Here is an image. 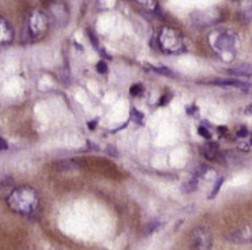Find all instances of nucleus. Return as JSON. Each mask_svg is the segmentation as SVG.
<instances>
[{
    "instance_id": "nucleus-8",
    "label": "nucleus",
    "mask_w": 252,
    "mask_h": 250,
    "mask_svg": "<svg viewBox=\"0 0 252 250\" xmlns=\"http://www.w3.org/2000/svg\"><path fill=\"white\" fill-rule=\"evenodd\" d=\"M232 74H237V75H243V76H252V65L250 64H243L236 67L233 70H230Z\"/></svg>"
},
{
    "instance_id": "nucleus-7",
    "label": "nucleus",
    "mask_w": 252,
    "mask_h": 250,
    "mask_svg": "<svg viewBox=\"0 0 252 250\" xmlns=\"http://www.w3.org/2000/svg\"><path fill=\"white\" fill-rule=\"evenodd\" d=\"M218 144L217 143H207V144L203 147V155H205L207 159H216L218 155Z\"/></svg>"
},
{
    "instance_id": "nucleus-9",
    "label": "nucleus",
    "mask_w": 252,
    "mask_h": 250,
    "mask_svg": "<svg viewBox=\"0 0 252 250\" xmlns=\"http://www.w3.org/2000/svg\"><path fill=\"white\" fill-rule=\"evenodd\" d=\"M222 182H223V178H220V180H218V182L216 184V186H214V189H213V193L210 194V198H213L216 194H217V192L220 191V188H221V185H222Z\"/></svg>"
},
{
    "instance_id": "nucleus-3",
    "label": "nucleus",
    "mask_w": 252,
    "mask_h": 250,
    "mask_svg": "<svg viewBox=\"0 0 252 250\" xmlns=\"http://www.w3.org/2000/svg\"><path fill=\"white\" fill-rule=\"evenodd\" d=\"M158 44L164 52L179 53L184 49V38L182 33L172 28H164L159 31Z\"/></svg>"
},
{
    "instance_id": "nucleus-13",
    "label": "nucleus",
    "mask_w": 252,
    "mask_h": 250,
    "mask_svg": "<svg viewBox=\"0 0 252 250\" xmlns=\"http://www.w3.org/2000/svg\"><path fill=\"white\" fill-rule=\"evenodd\" d=\"M248 90H250V91H251V93H252V86H251V87L248 86ZM248 90H247V91H248Z\"/></svg>"
},
{
    "instance_id": "nucleus-12",
    "label": "nucleus",
    "mask_w": 252,
    "mask_h": 250,
    "mask_svg": "<svg viewBox=\"0 0 252 250\" xmlns=\"http://www.w3.org/2000/svg\"><path fill=\"white\" fill-rule=\"evenodd\" d=\"M7 148H8L7 143L4 141V140L1 139V138H0V151H1V150H7Z\"/></svg>"
},
{
    "instance_id": "nucleus-11",
    "label": "nucleus",
    "mask_w": 252,
    "mask_h": 250,
    "mask_svg": "<svg viewBox=\"0 0 252 250\" xmlns=\"http://www.w3.org/2000/svg\"><path fill=\"white\" fill-rule=\"evenodd\" d=\"M199 134L203 135V136H205V138H207V139H209V138H210V136H211L210 132H209V131H207V129H206L205 127H200V128H199Z\"/></svg>"
},
{
    "instance_id": "nucleus-10",
    "label": "nucleus",
    "mask_w": 252,
    "mask_h": 250,
    "mask_svg": "<svg viewBox=\"0 0 252 250\" xmlns=\"http://www.w3.org/2000/svg\"><path fill=\"white\" fill-rule=\"evenodd\" d=\"M136 1L146 7H152L153 4H154V0H136Z\"/></svg>"
},
{
    "instance_id": "nucleus-6",
    "label": "nucleus",
    "mask_w": 252,
    "mask_h": 250,
    "mask_svg": "<svg viewBox=\"0 0 252 250\" xmlns=\"http://www.w3.org/2000/svg\"><path fill=\"white\" fill-rule=\"evenodd\" d=\"M12 40H14V30L11 25L4 18L0 17V45L10 44Z\"/></svg>"
},
{
    "instance_id": "nucleus-5",
    "label": "nucleus",
    "mask_w": 252,
    "mask_h": 250,
    "mask_svg": "<svg viewBox=\"0 0 252 250\" xmlns=\"http://www.w3.org/2000/svg\"><path fill=\"white\" fill-rule=\"evenodd\" d=\"M191 246L195 249H209L211 246V234L206 228H196L191 235Z\"/></svg>"
},
{
    "instance_id": "nucleus-2",
    "label": "nucleus",
    "mask_w": 252,
    "mask_h": 250,
    "mask_svg": "<svg viewBox=\"0 0 252 250\" xmlns=\"http://www.w3.org/2000/svg\"><path fill=\"white\" fill-rule=\"evenodd\" d=\"M211 47L214 48L222 57L230 56L237 51L239 35L232 30H217L211 35Z\"/></svg>"
},
{
    "instance_id": "nucleus-1",
    "label": "nucleus",
    "mask_w": 252,
    "mask_h": 250,
    "mask_svg": "<svg viewBox=\"0 0 252 250\" xmlns=\"http://www.w3.org/2000/svg\"><path fill=\"white\" fill-rule=\"evenodd\" d=\"M38 201H40V198H38L37 192L29 186H22V188L14 189L7 198L8 207L14 212L21 214V215L34 214L38 207Z\"/></svg>"
},
{
    "instance_id": "nucleus-14",
    "label": "nucleus",
    "mask_w": 252,
    "mask_h": 250,
    "mask_svg": "<svg viewBox=\"0 0 252 250\" xmlns=\"http://www.w3.org/2000/svg\"><path fill=\"white\" fill-rule=\"evenodd\" d=\"M230 1H239V0H230Z\"/></svg>"
},
{
    "instance_id": "nucleus-4",
    "label": "nucleus",
    "mask_w": 252,
    "mask_h": 250,
    "mask_svg": "<svg viewBox=\"0 0 252 250\" xmlns=\"http://www.w3.org/2000/svg\"><path fill=\"white\" fill-rule=\"evenodd\" d=\"M48 30V18L42 12L34 11L28 18V31L33 38H40L45 35Z\"/></svg>"
}]
</instances>
